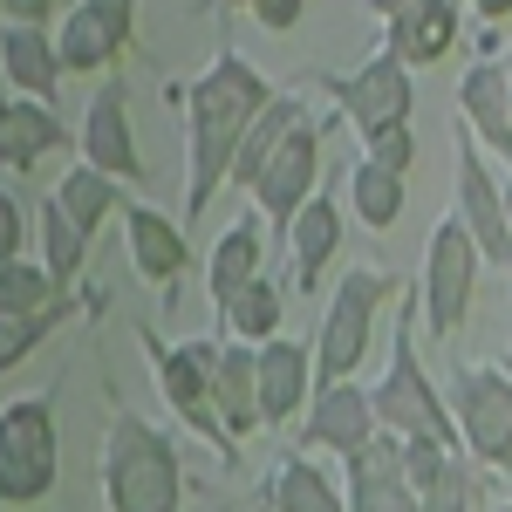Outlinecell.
I'll use <instances>...</instances> for the list:
<instances>
[{
  "mask_svg": "<svg viewBox=\"0 0 512 512\" xmlns=\"http://www.w3.org/2000/svg\"><path fill=\"white\" fill-rule=\"evenodd\" d=\"M130 35H137V0H76L69 21H55V55L76 76H103L117 69Z\"/></svg>",
  "mask_w": 512,
  "mask_h": 512,
  "instance_id": "obj_11",
  "label": "cell"
},
{
  "mask_svg": "<svg viewBox=\"0 0 512 512\" xmlns=\"http://www.w3.org/2000/svg\"><path fill=\"white\" fill-rule=\"evenodd\" d=\"M103 499L110 512H185L178 444L144 417H117L103 437Z\"/></svg>",
  "mask_w": 512,
  "mask_h": 512,
  "instance_id": "obj_2",
  "label": "cell"
},
{
  "mask_svg": "<svg viewBox=\"0 0 512 512\" xmlns=\"http://www.w3.org/2000/svg\"><path fill=\"white\" fill-rule=\"evenodd\" d=\"M335 246H342V205L328 192H315L294 212V226H287V280H294V294H315L321 287Z\"/></svg>",
  "mask_w": 512,
  "mask_h": 512,
  "instance_id": "obj_20",
  "label": "cell"
},
{
  "mask_svg": "<svg viewBox=\"0 0 512 512\" xmlns=\"http://www.w3.org/2000/svg\"><path fill=\"white\" fill-rule=\"evenodd\" d=\"M219 7H239V0H219Z\"/></svg>",
  "mask_w": 512,
  "mask_h": 512,
  "instance_id": "obj_42",
  "label": "cell"
},
{
  "mask_svg": "<svg viewBox=\"0 0 512 512\" xmlns=\"http://www.w3.org/2000/svg\"><path fill=\"white\" fill-rule=\"evenodd\" d=\"M62 144H69V130H62V117L48 103H28V96H7L0 103V164L7 171H35Z\"/></svg>",
  "mask_w": 512,
  "mask_h": 512,
  "instance_id": "obj_24",
  "label": "cell"
},
{
  "mask_svg": "<svg viewBox=\"0 0 512 512\" xmlns=\"http://www.w3.org/2000/svg\"><path fill=\"white\" fill-rule=\"evenodd\" d=\"M280 315H287V294H280V280H253V287H239V301L226 308V321H219V335H233V342H246V349H260V342H274L280 335Z\"/></svg>",
  "mask_w": 512,
  "mask_h": 512,
  "instance_id": "obj_28",
  "label": "cell"
},
{
  "mask_svg": "<svg viewBox=\"0 0 512 512\" xmlns=\"http://www.w3.org/2000/svg\"><path fill=\"white\" fill-rule=\"evenodd\" d=\"M21 233H28V219H21V198L0 185V267H14V260H21Z\"/></svg>",
  "mask_w": 512,
  "mask_h": 512,
  "instance_id": "obj_35",
  "label": "cell"
},
{
  "mask_svg": "<svg viewBox=\"0 0 512 512\" xmlns=\"http://www.w3.org/2000/svg\"><path fill=\"white\" fill-rule=\"evenodd\" d=\"M369 437H383V424H376V403H369L362 383H321L308 396V410H301V444L308 451H342L349 458Z\"/></svg>",
  "mask_w": 512,
  "mask_h": 512,
  "instance_id": "obj_15",
  "label": "cell"
},
{
  "mask_svg": "<svg viewBox=\"0 0 512 512\" xmlns=\"http://www.w3.org/2000/svg\"><path fill=\"white\" fill-rule=\"evenodd\" d=\"M267 506L274 512H349V499H342V485L321 472L315 458L287 451L280 472H274V485H267Z\"/></svg>",
  "mask_w": 512,
  "mask_h": 512,
  "instance_id": "obj_25",
  "label": "cell"
},
{
  "mask_svg": "<svg viewBox=\"0 0 512 512\" xmlns=\"http://www.w3.org/2000/svg\"><path fill=\"white\" fill-rule=\"evenodd\" d=\"M76 144H82V164H96L103 178L144 185V151H137V130H130V89H123V76L96 82V96H89V110H82Z\"/></svg>",
  "mask_w": 512,
  "mask_h": 512,
  "instance_id": "obj_13",
  "label": "cell"
},
{
  "mask_svg": "<svg viewBox=\"0 0 512 512\" xmlns=\"http://www.w3.org/2000/svg\"><path fill=\"white\" fill-rule=\"evenodd\" d=\"M362 158L383 164V171H403V178H410V164H417V137H410V123H390V130L362 137Z\"/></svg>",
  "mask_w": 512,
  "mask_h": 512,
  "instance_id": "obj_34",
  "label": "cell"
},
{
  "mask_svg": "<svg viewBox=\"0 0 512 512\" xmlns=\"http://www.w3.org/2000/svg\"><path fill=\"white\" fill-rule=\"evenodd\" d=\"M55 301H69L55 274L41 267V260H14V267H0V315H48Z\"/></svg>",
  "mask_w": 512,
  "mask_h": 512,
  "instance_id": "obj_31",
  "label": "cell"
},
{
  "mask_svg": "<svg viewBox=\"0 0 512 512\" xmlns=\"http://www.w3.org/2000/svg\"><path fill=\"white\" fill-rule=\"evenodd\" d=\"M253 376H260V417L294 424V410H308V396H315V342H287V335L260 342Z\"/></svg>",
  "mask_w": 512,
  "mask_h": 512,
  "instance_id": "obj_16",
  "label": "cell"
},
{
  "mask_svg": "<svg viewBox=\"0 0 512 512\" xmlns=\"http://www.w3.org/2000/svg\"><path fill=\"white\" fill-rule=\"evenodd\" d=\"M369 7H376V14H383V21H390V14H403V7H410V0H369Z\"/></svg>",
  "mask_w": 512,
  "mask_h": 512,
  "instance_id": "obj_39",
  "label": "cell"
},
{
  "mask_svg": "<svg viewBox=\"0 0 512 512\" xmlns=\"http://www.w3.org/2000/svg\"><path fill=\"white\" fill-rule=\"evenodd\" d=\"M478 21H512V0H465Z\"/></svg>",
  "mask_w": 512,
  "mask_h": 512,
  "instance_id": "obj_38",
  "label": "cell"
},
{
  "mask_svg": "<svg viewBox=\"0 0 512 512\" xmlns=\"http://www.w3.org/2000/svg\"><path fill=\"white\" fill-rule=\"evenodd\" d=\"M396 280L383 267H349V280L335 287L328 315H321V335H315V390L321 383H355L362 355H369V335H376V308Z\"/></svg>",
  "mask_w": 512,
  "mask_h": 512,
  "instance_id": "obj_5",
  "label": "cell"
},
{
  "mask_svg": "<svg viewBox=\"0 0 512 512\" xmlns=\"http://www.w3.org/2000/svg\"><path fill=\"white\" fill-rule=\"evenodd\" d=\"M144 349H151V369H158V390H164V403H171V417L192 437H205L212 451L233 458L239 444L226 437V424H219L212 376H205V349H198V342H158V335H144Z\"/></svg>",
  "mask_w": 512,
  "mask_h": 512,
  "instance_id": "obj_10",
  "label": "cell"
},
{
  "mask_svg": "<svg viewBox=\"0 0 512 512\" xmlns=\"http://www.w3.org/2000/svg\"><path fill=\"white\" fill-rule=\"evenodd\" d=\"M123 253H130V267L151 280V287H178V274L192 267L185 226L164 219L158 205H130V212H123Z\"/></svg>",
  "mask_w": 512,
  "mask_h": 512,
  "instance_id": "obj_18",
  "label": "cell"
},
{
  "mask_svg": "<svg viewBox=\"0 0 512 512\" xmlns=\"http://www.w3.org/2000/svg\"><path fill=\"white\" fill-rule=\"evenodd\" d=\"M383 48L403 69H431L458 48V0H410L403 14L383 21Z\"/></svg>",
  "mask_w": 512,
  "mask_h": 512,
  "instance_id": "obj_19",
  "label": "cell"
},
{
  "mask_svg": "<svg viewBox=\"0 0 512 512\" xmlns=\"http://www.w3.org/2000/svg\"><path fill=\"white\" fill-rule=\"evenodd\" d=\"M451 158H458V226L472 233L478 260H492V267H506L512 274V219H506V185L492 178V164H485V144H478L472 130H451Z\"/></svg>",
  "mask_w": 512,
  "mask_h": 512,
  "instance_id": "obj_8",
  "label": "cell"
},
{
  "mask_svg": "<svg viewBox=\"0 0 512 512\" xmlns=\"http://www.w3.org/2000/svg\"><path fill=\"white\" fill-rule=\"evenodd\" d=\"M82 260H89V233H76V219L48 198L41 205V267L55 274V287H69L82 274Z\"/></svg>",
  "mask_w": 512,
  "mask_h": 512,
  "instance_id": "obj_30",
  "label": "cell"
},
{
  "mask_svg": "<svg viewBox=\"0 0 512 512\" xmlns=\"http://www.w3.org/2000/svg\"><path fill=\"white\" fill-rule=\"evenodd\" d=\"M458 117L485 151H499L512 164V96H506V69L478 62L472 76H458Z\"/></svg>",
  "mask_w": 512,
  "mask_h": 512,
  "instance_id": "obj_22",
  "label": "cell"
},
{
  "mask_svg": "<svg viewBox=\"0 0 512 512\" xmlns=\"http://www.w3.org/2000/svg\"><path fill=\"white\" fill-rule=\"evenodd\" d=\"M451 417H458V437L478 465L506 472L512 465V376L492 369V362H465L451 376Z\"/></svg>",
  "mask_w": 512,
  "mask_h": 512,
  "instance_id": "obj_7",
  "label": "cell"
},
{
  "mask_svg": "<svg viewBox=\"0 0 512 512\" xmlns=\"http://www.w3.org/2000/svg\"><path fill=\"white\" fill-rule=\"evenodd\" d=\"M369 403H376V424L383 437H437V444H465L458 437V417H451V403L431 390V376H424V362L410 349V328H396V349H390V369L369 383Z\"/></svg>",
  "mask_w": 512,
  "mask_h": 512,
  "instance_id": "obj_4",
  "label": "cell"
},
{
  "mask_svg": "<svg viewBox=\"0 0 512 512\" xmlns=\"http://www.w3.org/2000/svg\"><path fill=\"white\" fill-rule=\"evenodd\" d=\"M260 253H267V233H260V219H233L219 246H212V267H205V294H212V315L226 321V308L239 301V287H253L260 280Z\"/></svg>",
  "mask_w": 512,
  "mask_h": 512,
  "instance_id": "obj_23",
  "label": "cell"
},
{
  "mask_svg": "<svg viewBox=\"0 0 512 512\" xmlns=\"http://www.w3.org/2000/svg\"><path fill=\"white\" fill-rule=\"evenodd\" d=\"M294 123H301V96H274V103L253 117V130L239 137V158H233V178H226V185H246V192H253V185H260V171L274 164V151L287 144V130H294Z\"/></svg>",
  "mask_w": 512,
  "mask_h": 512,
  "instance_id": "obj_26",
  "label": "cell"
},
{
  "mask_svg": "<svg viewBox=\"0 0 512 512\" xmlns=\"http://www.w3.org/2000/svg\"><path fill=\"white\" fill-rule=\"evenodd\" d=\"M342 465H349V512H417V485L403 472L396 437H369Z\"/></svg>",
  "mask_w": 512,
  "mask_h": 512,
  "instance_id": "obj_17",
  "label": "cell"
},
{
  "mask_svg": "<svg viewBox=\"0 0 512 512\" xmlns=\"http://www.w3.org/2000/svg\"><path fill=\"white\" fill-rule=\"evenodd\" d=\"M274 103L267 76L239 55V48H219L212 69L192 76L185 89V158H192V192H185V226L212 212L219 185L233 178V158H239V137L253 130V117Z\"/></svg>",
  "mask_w": 512,
  "mask_h": 512,
  "instance_id": "obj_1",
  "label": "cell"
},
{
  "mask_svg": "<svg viewBox=\"0 0 512 512\" xmlns=\"http://www.w3.org/2000/svg\"><path fill=\"white\" fill-rule=\"evenodd\" d=\"M321 192V123H294L287 130V144L274 151V164L260 171V185H253V205H260V219L274 226L280 239H287V226H294V212L308 205V198Z\"/></svg>",
  "mask_w": 512,
  "mask_h": 512,
  "instance_id": "obj_12",
  "label": "cell"
},
{
  "mask_svg": "<svg viewBox=\"0 0 512 512\" xmlns=\"http://www.w3.org/2000/svg\"><path fill=\"white\" fill-rule=\"evenodd\" d=\"M478 246L472 233L458 226V212H444L437 219L431 246H424V328H431L437 342H451L465 315H472V287H478Z\"/></svg>",
  "mask_w": 512,
  "mask_h": 512,
  "instance_id": "obj_6",
  "label": "cell"
},
{
  "mask_svg": "<svg viewBox=\"0 0 512 512\" xmlns=\"http://www.w3.org/2000/svg\"><path fill=\"white\" fill-rule=\"evenodd\" d=\"M62 0H0V21L7 28H48Z\"/></svg>",
  "mask_w": 512,
  "mask_h": 512,
  "instance_id": "obj_36",
  "label": "cell"
},
{
  "mask_svg": "<svg viewBox=\"0 0 512 512\" xmlns=\"http://www.w3.org/2000/svg\"><path fill=\"white\" fill-rule=\"evenodd\" d=\"M328 96H335V110L362 137H376L390 123H410V110H417V76L396 62L390 48H376L369 62H355L349 76H328Z\"/></svg>",
  "mask_w": 512,
  "mask_h": 512,
  "instance_id": "obj_9",
  "label": "cell"
},
{
  "mask_svg": "<svg viewBox=\"0 0 512 512\" xmlns=\"http://www.w3.org/2000/svg\"><path fill=\"white\" fill-rule=\"evenodd\" d=\"M205 376H212V403H219V424L233 444H246L253 431H267L260 417V376H253V349L233 335H205Z\"/></svg>",
  "mask_w": 512,
  "mask_h": 512,
  "instance_id": "obj_14",
  "label": "cell"
},
{
  "mask_svg": "<svg viewBox=\"0 0 512 512\" xmlns=\"http://www.w3.org/2000/svg\"><path fill=\"white\" fill-rule=\"evenodd\" d=\"M246 7H253V21H260V28H274V35H287V28L308 14V0H246Z\"/></svg>",
  "mask_w": 512,
  "mask_h": 512,
  "instance_id": "obj_37",
  "label": "cell"
},
{
  "mask_svg": "<svg viewBox=\"0 0 512 512\" xmlns=\"http://www.w3.org/2000/svg\"><path fill=\"white\" fill-rule=\"evenodd\" d=\"M62 321H69V301H55L48 315H0V376H7V369H21V362H28V355H35Z\"/></svg>",
  "mask_w": 512,
  "mask_h": 512,
  "instance_id": "obj_33",
  "label": "cell"
},
{
  "mask_svg": "<svg viewBox=\"0 0 512 512\" xmlns=\"http://www.w3.org/2000/svg\"><path fill=\"white\" fill-rule=\"evenodd\" d=\"M403 198H410L403 192V171H383V164H369V158L349 164V205L369 233H390L396 219H403Z\"/></svg>",
  "mask_w": 512,
  "mask_h": 512,
  "instance_id": "obj_27",
  "label": "cell"
},
{
  "mask_svg": "<svg viewBox=\"0 0 512 512\" xmlns=\"http://www.w3.org/2000/svg\"><path fill=\"white\" fill-rule=\"evenodd\" d=\"M506 96H512V62H506Z\"/></svg>",
  "mask_w": 512,
  "mask_h": 512,
  "instance_id": "obj_41",
  "label": "cell"
},
{
  "mask_svg": "<svg viewBox=\"0 0 512 512\" xmlns=\"http://www.w3.org/2000/svg\"><path fill=\"white\" fill-rule=\"evenodd\" d=\"M506 219H512V185H506Z\"/></svg>",
  "mask_w": 512,
  "mask_h": 512,
  "instance_id": "obj_40",
  "label": "cell"
},
{
  "mask_svg": "<svg viewBox=\"0 0 512 512\" xmlns=\"http://www.w3.org/2000/svg\"><path fill=\"white\" fill-rule=\"evenodd\" d=\"M48 198L76 219V233H96V226L117 212V178H103L96 164H76V171L55 178V192H48Z\"/></svg>",
  "mask_w": 512,
  "mask_h": 512,
  "instance_id": "obj_29",
  "label": "cell"
},
{
  "mask_svg": "<svg viewBox=\"0 0 512 512\" xmlns=\"http://www.w3.org/2000/svg\"><path fill=\"white\" fill-rule=\"evenodd\" d=\"M62 478L55 451V403L48 396H14L0 403V506H35Z\"/></svg>",
  "mask_w": 512,
  "mask_h": 512,
  "instance_id": "obj_3",
  "label": "cell"
},
{
  "mask_svg": "<svg viewBox=\"0 0 512 512\" xmlns=\"http://www.w3.org/2000/svg\"><path fill=\"white\" fill-rule=\"evenodd\" d=\"M0 76L14 82V96L28 103H48L55 110V89H62V55H55V35L48 28H0Z\"/></svg>",
  "mask_w": 512,
  "mask_h": 512,
  "instance_id": "obj_21",
  "label": "cell"
},
{
  "mask_svg": "<svg viewBox=\"0 0 512 512\" xmlns=\"http://www.w3.org/2000/svg\"><path fill=\"white\" fill-rule=\"evenodd\" d=\"M417 512H478V478H472V465H465L458 451L417 485Z\"/></svg>",
  "mask_w": 512,
  "mask_h": 512,
  "instance_id": "obj_32",
  "label": "cell"
}]
</instances>
